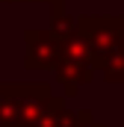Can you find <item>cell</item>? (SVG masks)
Returning a JSON list of instances; mask_svg holds the SVG:
<instances>
[{
  "label": "cell",
  "instance_id": "cell-1",
  "mask_svg": "<svg viewBox=\"0 0 124 127\" xmlns=\"http://www.w3.org/2000/svg\"><path fill=\"white\" fill-rule=\"evenodd\" d=\"M56 100L50 83H0V127H38Z\"/></svg>",
  "mask_w": 124,
  "mask_h": 127
},
{
  "label": "cell",
  "instance_id": "cell-2",
  "mask_svg": "<svg viewBox=\"0 0 124 127\" xmlns=\"http://www.w3.org/2000/svg\"><path fill=\"white\" fill-rule=\"evenodd\" d=\"M80 35L89 41L92 50V68H100V62L121 47V15H89L80 18Z\"/></svg>",
  "mask_w": 124,
  "mask_h": 127
},
{
  "label": "cell",
  "instance_id": "cell-3",
  "mask_svg": "<svg viewBox=\"0 0 124 127\" xmlns=\"http://www.w3.org/2000/svg\"><path fill=\"white\" fill-rule=\"evenodd\" d=\"M24 41H27V56H24V68L27 71L56 68L62 44L50 35V30H27L24 32Z\"/></svg>",
  "mask_w": 124,
  "mask_h": 127
},
{
  "label": "cell",
  "instance_id": "cell-4",
  "mask_svg": "<svg viewBox=\"0 0 124 127\" xmlns=\"http://www.w3.org/2000/svg\"><path fill=\"white\" fill-rule=\"evenodd\" d=\"M92 65L89 62H71V59H59L53 74H56V83L62 86V95L65 97H74L83 86L92 83Z\"/></svg>",
  "mask_w": 124,
  "mask_h": 127
},
{
  "label": "cell",
  "instance_id": "cell-5",
  "mask_svg": "<svg viewBox=\"0 0 124 127\" xmlns=\"http://www.w3.org/2000/svg\"><path fill=\"white\" fill-rule=\"evenodd\" d=\"M53 12H50V35L59 41V44H65L68 38H74L77 32H80V18H74V15H68L65 12V3H59V6H50Z\"/></svg>",
  "mask_w": 124,
  "mask_h": 127
},
{
  "label": "cell",
  "instance_id": "cell-6",
  "mask_svg": "<svg viewBox=\"0 0 124 127\" xmlns=\"http://www.w3.org/2000/svg\"><path fill=\"white\" fill-rule=\"evenodd\" d=\"M77 127H103V124H100V121H94L92 115H89V118H83V121H80Z\"/></svg>",
  "mask_w": 124,
  "mask_h": 127
}]
</instances>
